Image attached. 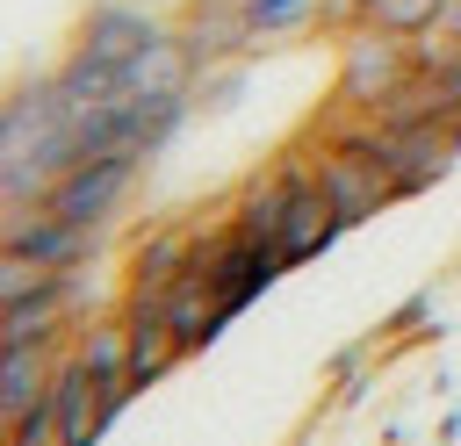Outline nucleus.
I'll use <instances>...</instances> for the list:
<instances>
[{
  "instance_id": "obj_1",
  "label": "nucleus",
  "mask_w": 461,
  "mask_h": 446,
  "mask_svg": "<svg viewBox=\"0 0 461 446\" xmlns=\"http://www.w3.org/2000/svg\"><path fill=\"white\" fill-rule=\"evenodd\" d=\"M411 72H418L411 43L360 22V29H346V43H339V108L375 115V108H389V101L411 86Z\"/></svg>"
},
{
  "instance_id": "obj_2",
  "label": "nucleus",
  "mask_w": 461,
  "mask_h": 446,
  "mask_svg": "<svg viewBox=\"0 0 461 446\" xmlns=\"http://www.w3.org/2000/svg\"><path fill=\"white\" fill-rule=\"evenodd\" d=\"M310 158V173H317V187H324V201L339 209V223H367V216H382L389 201H396V180L339 129V137H324V144H310L303 151Z\"/></svg>"
},
{
  "instance_id": "obj_3",
  "label": "nucleus",
  "mask_w": 461,
  "mask_h": 446,
  "mask_svg": "<svg viewBox=\"0 0 461 446\" xmlns=\"http://www.w3.org/2000/svg\"><path fill=\"white\" fill-rule=\"evenodd\" d=\"M194 266H202V281L216 288V302L238 317L267 281H281L288 273V259L274 252V245H259V237H245V230H209V237H194Z\"/></svg>"
},
{
  "instance_id": "obj_4",
  "label": "nucleus",
  "mask_w": 461,
  "mask_h": 446,
  "mask_svg": "<svg viewBox=\"0 0 461 446\" xmlns=\"http://www.w3.org/2000/svg\"><path fill=\"white\" fill-rule=\"evenodd\" d=\"M166 36H173V22H166L158 7H144V0H94V7L79 14L72 50L108 58V65H130V58H144V50L166 43Z\"/></svg>"
},
{
  "instance_id": "obj_5",
  "label": "nucleus",
  "mask_w": 461,
  "mask_h": 446,
  "mask_svg": "<svg viewBox=\"0 0 461 446\" xmlns=\"http://www.w3.org/2000/svg\"><path fill=\"white\" fill-rule=\"evenodd\" d=\"M137 173H144V158H86V165H72V173L43 194V209H58V216L79 223V230H101V223L130 201Z\"/></svg>"
},
{
  "instance_id": "obj_6",
  "label": "nucleus",
  "mask_w": 461,
  "mask_h": 446,
  "mask_svg": "<svg viewBox=\"0 0 461 446\" xmlns=\"http://www.w3.org/2000/svg\"><path fill=\"white\" fill-rule=\"evenodd\" d=\"M173 43L187 50L194 79H209V72H223V65H238L252 50V29H245V7L238 0H187L173 14Z\"/></svg>"
},
{
  "instance_id": "obj_7",
  "label": "nucleus",
  "mask_w": 461,
  "mask_h": 446,
  "mask_svg": "<svg viewBox=\"0 0 461 446\" xmlns=\"http://www.w3.org/2000/svg\"><path fill=\"white\" fill-rule=\"evenodd\" d=\"M72 352H79V367H86L94 396H101V417H115V410L137 396V374H130V345H122V317H101V324H86V331L72 338Z\"/></svg>"
},
{
  "instance_id": "obj_8",
  "label": "nucleus",
  "mask_w": 461,
  "mask_h": 446,
  "mask_svg": "<svg viewBox=\"0 0 461 446\" xmlns=\"http://www.w3.org/2000/svg\"><path fill=\"white\" fill-rule=\"evenodd\" d=\"M58 122H65V101H58L50 72H43V79L7 86V94H0V165H7V158H22L29 144H43Z\"/></svg>"
},
{
  "instance_id": "obj_9",
  "label": "nucleus",
  "mask_w": 461,
  "mask_h": 446,
  "mask_svg": "<svg viewBox=\"0 0 461 446\" xmlns=\"http://www.w3.org/2000/svg\"><path fill=\"white\" fill-rule=\"evenodd\" d=\"M158 317H166V331H173V345L180 352H194V345H209L223 324H230V309L216 302V288L202 281V266H187L173 288H166V302H158Z\"/></svg>"
},
{
  "instance_id": "obj_10",
  "label": "nucleus",
  "mask_w": 461,
  "mask_h": 446,
  "mask_svg": "<svg viewBox=\"0 0 461 446\" xmlns=\"http://www.w3.org/2000/svg\"><path fill=\"white\" fill-rule=\"evenodd\" d=\"M50 403H58V424H65V446H94L101 439V396H94V381H86V367H79V352L65 345L58 352V367H50Z\"/></svg>"
},
{
  "instance_id": "obj_11",
  "label": "nucleus",
  "mask_w": 461,
  "mask_h": 446,
  "mask_svg": "<svg viewBox=\"0 0 461 446\" xmlns=\"http://www.w3.org/2000/svg\"><path fill=\"white\" fill-rule=\"evenodd\" d=\"M346 223H339V209L324 201V187H317V173L295 187V201H288V223H281V259L288 266H303V259H317L331 237H339Z\"/></svg>"
},
{
  "instance_id": "obj_12",
  "label": "nucleus",
  "mask_w": 461,
  "mask_h": 446,
  "mask_svg": "<svg viewBox=\"0 0 461 446\" xmlns=\"http://www.w3.org/2000/svg\"><path fill=\"white\" fill-rule=\"evenodd\" d=\"M122 345H130V374H137V388H151L158 374H173V367L187 360L151 302H122Z\"/></svg>"
},
{
  "instance_id": "obj_13",
  "label": "nucleus",
  "mask_w": 461,
  "mask_h": 446,
  "mask_svg": "<svg viewBox=\"0 0 461 446\" xmlns=\"http://www.w3.org/2000/svg\"><path fill=\"white\" fill-rule=\"evenodd\" d=\"M187 266H194V245H187L180 230H158L151 245H137V259H130V295H122V302H151V309H158L166 288H173Z\"/></svg>"
},
{
  "instance_id": "obj_14",
  "label": "nucleus",
  "mask_w": 461,
  "mask_h": 446,
  "mask_svg": "<svg viewBox=\"0 0 461 446\" xmlns=\"http://www.w3.org/2000/svg\"><path fill=\"white\" fill-rule=\"evenodd\" d=\"M50 86H58V101H65V115H79V108L122 101V65H108V58H86V50H65V65L50 72Z\"/></svg>"
},
{
  "instance_id": "obj_15",
  "label": "nucleus",
  "mask_w": 461,
  "mask_h": 446,
  "mask_svg": "<svg viewBox=\"0 0 461 446\" xmlns=\"http://www.w3.org/2000/svg\"><path fill=\"white\" fill-rule=\"evenodd\" d=\"M439 14H447V0H367V29L403 36V43L432 36V29H439Z\"/></svg>"
},
{
  "instance_id": "obj_16",
  "label": "nucleus",
  "mask_w": 461,
  "mask_h": 446,
  "mask_svg": "<svg viewBox=\"0 0 461 446\" xmlns=\"http://www.w3.org/2000/svg\"><path fill=\"white\" fill-rule=\"evenodd\" d=\"M238 7H245L252 43H267V36H295V29L317 22V0H238Z\"/></svg>"
},
{
  "instance_id": "obj_17",
  "label": "nucleus",
  "mask_w": 461,
  "mask_h": 446,
  "mask_svg": "<svg viewBox=\"0 0 461 446\" xmlns=\"http://www.w3.org/2000/svg\"><path fill=\"white\" fill-rule=\"evenodd\" d=\"M7 446H65V424H58V403H50V388L7 424Z\"/></svg>"
},
{
  "instance_id": "obj_18",
  "label": "nucleus",
  "mask_w": 461,
  "mask_h": 446,
  "mask_svg": "<svg viewBox=\"0 0 461 446\" xmlns=\"http://www.w3.org/2000/svg\"><path fill=\"white\" fill-rule=\"evenodd\" d=\"M58 281H72V273H43V266H29V259L0 252V309H14V302H29V295H43V288H58Z\"/></svg>"
},
{
  "instance_id": "obj_19",
  "label": "nucleus",
  "mask_w": 461,
  "mask_h": 446,
  "mask_svg": "<svg viewBox=\"0 0 461 446\" xmlns=\"http://www.w3.org/2000/svg\"><path fill=\"white\" fill-rule=\"evenodd\" d=\"M317 22L324 29H360L367 22V0H317Z\"/></svg>"
},
{
  "instance_id": "obj_20",
  "label": "nucleus",
  "mask_w": 461,
  "mask_h": 446,
  "mask_svg": "<svg viewBox=\"0 0 461 446\" xmlns=\"http://www.w3.org/2000/svg\"><path fill=\"white\" fill-rule=\"evenodd\" d=\"M0 446H7V432H0Z\"/></svg>"
}]
</instances>
